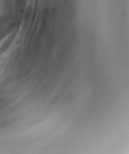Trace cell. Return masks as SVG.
Segmentation results:
<instances>
[{
	"label": "cell",
	"instance_id": "cell-1",
	"mask_svg": "<svg viewBox=\"0 0 129 154\" xmlns=\"http://www.w3.org/2000/svg\"><path fill=\"white\" fill-rule=\"evenodd\" d=\"M9 35H8V36H6L5 38H3V39L1 41V42H0V48H1L2 46H3V45L6 42V41L8 40V37H9Z\"/></svg>",
	"mask_w": 129,
	"mask_h": 154
}]
</instances>
